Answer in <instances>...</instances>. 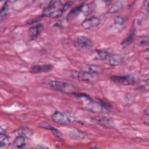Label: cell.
<instances>
[{
  "instance_id": "ffe728a7",
  "label": "cell",
  "mask_w": 149,
  "mask_h": 149,
  "mask_svg": "<svg viewBox=\"0 0 149 149\" xmlns=\"http://www.w3.org/2000/svg\"><path fill=\"white\" fill-rule=\"evenodd\" d=\"M83 70L97 74L98 72L102 70V68L100 66H95V65H86L83 69Z\"/></svg>"
},
{
  "instance_id": "8fae6325",
  "label": "cell",
  "mask_w": 149,
  "mask_h": 149,
  "mask_svg": "<svg viewBox=\"0 0 149 149\" xmlns=\"http://www.w3.org/2000/svg\"><path fill=\"white\" fill-rule=\"evenodd\" d=\"M109 52L102 49H95L92 51L91 53V56L94 59L104 61L109 54Z\"/></svg>"
},
{
  "instance_id": "5b68a950",
  "label": "cell",
  "mask_w": 149,
  "mask_h": 149,
  "mask_svg": "<svg viewBox=\"0 0 149 149\" xmlns=\"http://www.w3.org/2000/svg\"><path fill=\"white\" fill-rule=\"evenodd\" d=\"M74 44L76 47L80 49L86 50L90 49L93 45V41L91 40L84 36H78L76 37Z\"/></svg>"
},
{
  "instance_id": "44dd1931",
  "label": "cell",
  "mask_w": 149,
  "mask_h": 149,
  "mask_svg": "<svg viewBox=\"0 0 149 149\" xmlns=\"http://www.w3.org/2000/svg\"><path fill=\"white\" fill-rule=\"evenodd\" d=\"M149 42L148 36H144L143 37H140L137 42V45L140 47H143L148 45Z\"/></svg>"
},
{
  "instance_id": "4fadbf2b",
  "label": "cell",
  "mask_w": 149,
  "mask_h": 149,
  "mask_svg": "<svg viewBox=\"0 0 149 149\" xmlns=\"http://www.w3.org/2000/svg\"><path fill=\"white\" fill-rule=\"evenodd\" d=\"M39 127H40L42 129L49 130L57 137L61 138V137H62V133L57 129L53 127L52 125H51L50 124H49L48 123L42 122L39 125Z\"/></svg>"
},
{
  "instance_id": "ac0fdd59",
  "label": "cell",
  "mask_w": 149,
  "mask_h": 149,
  "mask_svg": "<svg viewBox=\"0 0 149 149\" xmlns=\"http://www.w3.org/2000/svg\"><path fill=\"white\" fill-rule=\"evenodd\" d=\"M96 123H97L98 124L102 126H105L106 127H112V124L111 123V120L109 119H108V118H94L93 119Z\"/></svg>"
},
{
  "instance_id": "52a82bcc",
  "label": "cell",
  "mask_w": 149,
  "mask_h": 149,
  "mask_svg": "<svg viewBox=\"0 0 149 149\" xmlns=\"http://www.w3.org/2000/svg\"><path fill=\"white\" fill-rule=\"evenodd\" d=\"M51 118L54 122L60 125H65L70 123V119L65 114L58 111H55L52 115Z\"/></svg>"
},
{
  "instance_id": "30bf717a",
  "label": "cell",
  "mask_w": 149,
  "mask_h": 149,
  "mask_svg": "<svg viewBox=\"0 0 149 149\" xmlns=\"http://www.w3.org/2000/svg\"><path fill=\"white\" fill-rule=\"evenodd\" d=\"M44 30V25L42 24H37L30 27L29 31V37L31 40L36 39L42 32Z\"/></svg>"
},
{
  "instance_id": "7a4b0ae2",
  "label": "cell",
  "mask_w": 149,
  "mask_h": 149,
  "mask_svg": "<svg viewBox=\"0 0 149 149\" xmlns=\"http://www.w3.org/2000/svg\"><path fill=\"white\" fill-rule=\"evenodd\" d=\"M70 76L73 79L86 82H94L98 79L97 73H91L83 70L73 71L71 73Z\"/></svg>"
},
{
  "instance_id": "9a60e30c",
  "label": "cell",
  "mask_w": 149,
  "mask_h": 149,
  "mask_svg": "<svg viewBox=\"0 0 149 149\" xmlns=\"http://www.w3.org/2000/svg\"><path fill=\"white\" fill-rule=\"evenodd\" d=\"M80 13H81V4L73 9H71V10L68 13L66 19L68 21H70L74 19H75L76 17H77Z\"/></svg>"
},
{
  "instance_id": "d6986e66",
  "label": "cell",
  "mask_w": 149,
  "mask_h": 149,
  "mask_svg": "<svg viewBox=\"0 0 149 149\" xmlns=\"http://www.w3.org/2000/svg\"><path fill=\"white\" fill-rule=\"evenodd\" d=\"M123 6V1H118L115 2L108 10V13H114L119 11Z\"/></svg>"
},
{
  "instance_id": "3957f363",
  "label": "cell",
  "mask_w": 149,
  "mask_h": 149,
  "mask_svg": "<svg viewBox=\"0 0 149 149\" xmlns=\"http://www.w3.org/2000/svg\"><path fill=\"white\" fill-rule=\"evenodd\" d=\"M110 79L115 83L124 86L133 85L139 81V78L133 75H113Z\"/></svg>"
},
{
  "instance_id": "7c38bea8",
  "label": "cell",
  "mask_w": 149,
  "mask_h": 149,
  "mask_svg": "<svg viewBox=\"0 0 149 149\" xmlns=\"http://www.w3.org/2000/svg\"><path fill=\"white\" fill-rule=\"evenodd\" d=\"M27 138L26 136L17 135L13 141V146L17 148H23L27 144Z\"/></svg>"
},
{
  "instance_id": "5bb4252c",
  "label": "cell",
  "mask_w": 149,
  "mask_h": 149,
  "mask_svg": "<svg viewBox=\"0 0 149 149\" xmlns=\"http://www.w3.org/2000/svg\"><path fill=\"white\" fill-rule=\"evenodd\" d=\"M0 147L1 148L6 147L9 143V137L6 135L5 131L1 128L0 130Z\"/></svg>"
},
{
  "instance_id": "e0dca14e",
  "label": "cell",
  "mask_w": 149,
  "mask_h": 149,
  "mask_svg": "<svg viewBox=\"0 0 149 149\" xmlns=\"http://www.w3.org/2000/svg\"><path fill=\"white\" fill-rule=\"evenodd\" d=\"M15 133L17 135H22L26 136V137H29L31 136L33 134V132L31 129L27 127H22L15 130Z\"/></svg>"
},
{
  "instance_id": "ba28073f",
  "label": "cell",
  "mask_w": 149,
  "mask_h": 149,
  "mask_svg": "<svg viewBox=\"0 0 149 149\" xmlns=\"http://www.w3.org/2000/svg\"><path fill=\"white\" fill-rule=\"evenodd\" d=\"M100 19L96 16H91L84 20L81 23V27L84 29H89L96 26H98L100 24Z\"/></svg>"
},
{
  "instance_id": "6da1fadb",
  "label": "cell",
  "mask_w": 149,
  "mask_h": 149,
  "mask_svg": "<svg viewBox=\"0 0 149 149\" xmlns=\"http://www.w3.org/2000/svg\"><path fill=\"white\" fill-rule=\"evenodd\" d=\"M48 86L52 90L65 93L72 94L75 91L74 87L70 83L59 80H51L48 83Z\"/></svg>"
},
{
  "instance_id": "cb8c5ba5",
  "label": "cell",
  "mask_w": 149,
  "mask_h": 149,
  "mask_svg": "<svg viewBox=\"0 0 149 149\" xmlns=\"http://www.w3.org/2000/svg\"><path fill=\"white\" fill-rule=\"evenodd\" d=\"M143 56L144 58V59L148 60V58H149V52H148V48H147L146 49H145L143 52Z\"/></svg>"
},
{
  "instance_id": "8992f818",
  "label": "cell",
  "mask_w": 149,
  "mask_h": 149,
  "mask_svg": "<svg viewBox=\"0 0 149 149\" xmlns=\"http://www.w3.org/2000/svg\"><path fill=\"white\" fill-rule=\"evenodd\" d=\"M124 59L125 58L123 55L120 54H111L109 52L105 61L111 66H116L121 65L123 62Z\"/></svg>"
},
{
  "instance_id": "277c9868",
  "label": "cell",
  "mask_w": 149,
  "mask_h": 149,
  "mask_svg": "<svg viewBox=\"0 0 149 149\" xmlns=\"http://www.w3.org/2000/svg\"><path fill=\"white\" fill-rule=\"evenodd\" d=\"M62 3L60 1H52L44 9L42 13V17H56L59 10L62 7Z\"/></svg>"
},
{
  "instance_id": "2e32d148",
  "label": "cell",
  "mask_w": 149,
  "mask_h": 149,
  "mask_svg": "<svg viewBox=\"0 0 149 149\" xmlns=\"http://www.w3.org/2000/svg\"><path fill=\"white\" fill-rule=\"evenodd\" d=\"M134 37H135V30L134 29H133L130 31L129 34L125 38H124L123 40L122 41L120 44L122 47L123 48H126L127 46H129L134 40Z\"/></svg>"
},
{
  "instance_id": "9c48e42d",
  "label": "cell",
  "mask_w": 149,
  "mask_h": 149,
  "mask_svg": "<svg viewBox=\"0 0 149 149\" xmlns=\"http://www.w3.org/2000/svg\"><path fill=\"white\" fill-rule=\"evenodd\" d=\"M53 69L52 64L36 65L30 69V72L31 73H41L50 72Z\"/></svg>"
},
{
  "instance_id": "7402d4cb",
  "label": "cell",
  "mask_w": 149,
  "mask_h": 149,
  "mask_svg": "<svg viewBox=\"0 0 149 149\" xmlns=\"http://www.w3.org/2000/svg\"><path fill=\"white\" fill-rule=\"evenodd\" d=\"M127 19L124 16H116L114 19V23L118 25H123L126 22Z\"/></svg>"
},
{
  "instance_id": "603a6c76",
  "label": "cell",
  "mask_w": 149,
  "mask_h": 149,
  "mask_svg": "<svg viewBox=\"0 0 149 149\" xmlns=\"http://www.w3.org/2000/svg\"><path fill=\"white\" fill-rule=\"evenodd\" d=\"M42 17H43L42 16V15H40V16H37V17H36V18H33V19H30V20H29L27 22V24H31L36 23L37 22H38L39 20H40L41 19H42Z\"/></svg>"
},
{
  "instance_id": "d4e9b609",
  "label": "cell",
  "mask_w": 149,
  "mask_h": 149,
  "mask_svg": "<svg viewBox=\"0 0 149 149\" xmlns=\"http://www.w3.org/2000/svg\"><path fill=\"white\" fill-rule=\"evenodd\" d=\"M148 107H147L146 108V109H144V114L145 115H148Z\"/></svg>"
}]
</instances>
